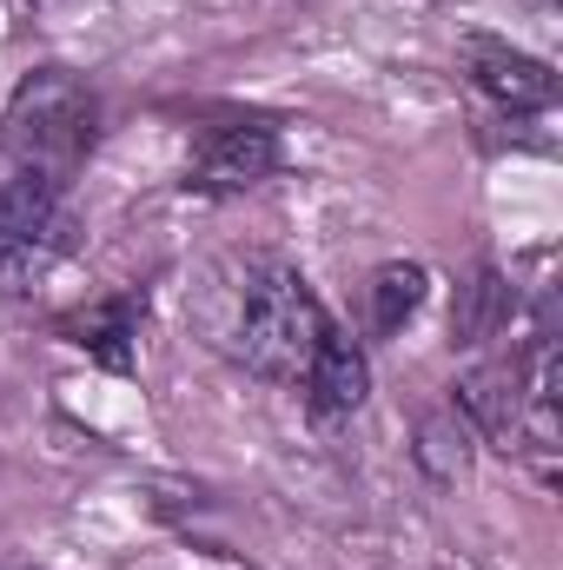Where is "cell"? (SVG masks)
Instances as JSON below:
<instances>
[{"label":"cell","mask_w":563,"mask_h":570,"mask_svg":"<svg viewBox=\"0 0 563 570\" xmlns=\"http://www.w3.org/2000/svg\"><path fill=\"white\" fill-rule=\"evenodd\" d=\"M100 134V100L47 67L33 73L0 120V292L20 298L67 259V186Z\"/></svg>","instance_id":"cell-1"},{"label":"cell","mask_w":563,"mask_h":570,"mask_svg":"<svg viewBox=\"0 0 563 570\" xmlns=\"http://www.w3.org/2000/svg\"><path fill=\"white\" fill-rule=\"evenodd\" d=\"M332 318L312 298V285L279 259H253L239 285H233V312H226V345L246 372L273 379V385H298L325 345Z\"/></svg>","instance_id":"cell-2"},{"label":"cell","mask_w":563,"mask_h":570,"mask_svg":"<svg viewBox=\"0 0 563 570\" xmlns=\"http://www.w3.org/2000/svg\"><path fill=\"white\" fill-rule=\"evenodd\" d=\"M464 73H471V87H477L491 107H504V114H537V107L557 100V73H551L537 53H524V47H511V40H491V33H471V40H464Z\"/></svg>","instance_id":"cell-3"},{"label":"cell","mask_w":563,"mask_h":570,"mask_svg":"<svg viewBox=\"0 0 563 570\" xmlns=\"http://www.w3.org/2000/svg\"><path fill=\"white\" fill-rule=\"evenodd\" d=\"M273 166H279L273 127H259V120H226V127H213V134L199 140V153H192V186H206V193H246V186H259Z\"/></svg>","instance_id":"cell-4"},{"label":"cell","mask_w":563,"mask_h":570,"mask_svg":"<svg viewBox=\"0 0 563 570\" xmlns=\"http://www.w3.org/2000/svg\"><path fill=\"white\" fill-rule=\"evenodd\" d=\"M457 412H464V425L484 431L491 444H517L524 438V412H531V399H524V372L511 365V358H491V365H477L464 385H457Z\"/></svg>","instance_id":"cell-5"},{"label":"cell","mask_w":563,"mask_h":570,"mask_svg":"<svg viewBox=\"0 0 563 570\" xmlns=\"http://www.w3.org/2000/svg\"><path fill=\"white\" fill-rule=\"evenodd\" d=\"M298 385H305V405H312L318 419H345V412H358V405H365L372 372H365V352L332 325V332H325V345H318V358H312V372H305Z\"/></svg>","instance_id":"cell-6"},{"label":"cell","mask_w":563,"mask_h":570,"mask_svg":"<svg viewBox=\"0 0 563 570\" xmlns=\"http://www.w3.org/2000/svg\"><path fill=\"white\" fill-rule=\"evenodd\" d=\"M140 318H146L140 298H100V305H87L80 318H67V338H73L80 352H93L100 365L127 372V365H134V338H140Z\"/></svg>","instance_id":"cell-7"},{"label":"cell","mask_w":563,"mask_h":570,"mask_svg":"<svg viewBox=\"0 0 563 570\" xmlns=\"http://www.w3.org/2000/svg\"><path fill=\"white\" fill-rule=\"evenodd\" d=\"M365 305H372V332H398L424 305V266H378L365 285Z\"/></svg>","instance_id":"cell-8"},{"label":"cell","mask_w":563,"mask_h":570,"mask_svg":"<svg viewBox=\"0 0 563 570\" xmlns=\"http://www.w3.org/2000/svg\"><path fill=\"white\" fill-rule=\"evenodd\" d=\"M464 298H471V305H464L457 332H464V338L477 345V338H491V332L504 325V312H511V285L497 279V273H477V279L464 285Z\"/></svg>","instance_id":"cell-9"}]
</instances>
